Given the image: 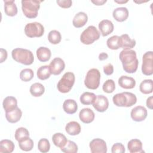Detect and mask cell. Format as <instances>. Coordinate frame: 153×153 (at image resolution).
<instances>
[{
  "mask_svg": "<svg viewBox=\"0 0 153 153\" xmlns=\"http://www.w3.org/2000/svg\"><path fill=\"white\" fill-rule=\"evenodd\" d=\"M119 57L125 72L133 74L137 71L139 62L134 50H123L120 53Z\"/></svg>",
  "mask_w": 153,
  "mask_h": 153,
  "instance_id": "cell-1",
  "label": "cell"
},
{
  "mask_svg": "<svg viewBox=\"0 0 153 153\" xmlns=\"http://www.w3.org/2000/svg\"><path fill=\"white\" fill-rule=\"evenodd\" d=\"M11 56L18 63L25 65H30L34 60L33 54L31 51L22 48H16L12 50Z\"/></svg>",
  "mask_w": 153,
  "mask_h": 153,
  "instance_id": "cell-2",
  "label": "cell"
},
{
  "mask_svg": "<svg viewBox=\"0 0 153 153\" xmlns=\"http://www.w3.org/2000/svg\"><path fill=\"white\" fill-rule=\"evenodd\" d=\"M42 1L37 0L22 1V10L23 14L29 19L36 18Z\"/></svg>",
  "mask_w": 153,
  "mask_h": 153,
  "instance_id": "cell-3",
  "label": "cell"
},
{
  "mask_svg": "<svg viewBox=\"0 0 153 153\" xmlns=\"http://www.w3.org/2000/svg\"><path fill=\"white\" fill-rule=\"evenodd\" d=\"M75 80V77L74 73L71 72H66L57 83V90L62 93H68L72 89Z\"/></svg>",
  "mask_w": 153,
  "mask_h": 153,
  "instance_id": "cell-4",
  "label": "cell"
},
{
  "mask_svg": "<svg viewBox=\"0 0 153 153\" xmlns=\"http://www.w3.org/2000/svg\"><path fill=\"white\" fill-rule=\"evenodd\" d=\"M100 71L96 68L90 69L85 76L84 79V84L87 88L91 90L97 89L100 84Z\"/></svg>",
  "mask_w": 153,
  "mask_h": 153,
  "instance_id": "cell-5",
  "label": "cell"
},
{
  "mask_svg": "<svg viewBox=\"0 0 153 153\" xmlns=\"http://www.w3.org/2000/svg\"><path fill=\"white\" fill-rule=\"evenodd\" d=\"M100 38V32L94 26H88L81 34L80 41L85 45L93 44Z\"/></svg>",
  "mask_w": 153,
  "mask_h": 153,
  "instance_id": "cell-6",
  "label": "cell"
},
{
  "mask_svg": "<svg viewBox=\"0 0 153 153\" xmlns=\"http://www.w3.org/2000/svg\"><path fill=\"white\" fill-rule=\"evenodd\" d=\"M25 33L29 38L41 37L44 33V27L42 25L38 22L27 23L25 27Z\"/></svg>",
  "mask_w": 153,
  "mask_h": 153,
  "instance_id": "cell-7",
  "label": "cell"
},
{
  "mask_svg": "<svg viewBox=\"0 0 153 153\" xmlns=\"http://www.w3.org/2000/svg\"><path fill=\"white\" fill-rule=\"evenodd\" d=\"M142 72L147 76L153 74V53L152 51H147L143 55Z\"/></svg>",
  "mask_w": 153,
  "mask_h": 153,
  "instance_id": "cell-8",
  "label": "cell"
},
{
  "mask_svg": "<svg viewBox=\"0 0 153 153\" xmlns=\"http://www.w3.org/2000/svg\"><path fill=\"white\" fill-rule=\"evenodd\" d=\"M112 101L117 106L129 107L131 97L128 92L125 91L115 94L112 97Z\"/></svg>",
  "mask_w": 153,
  "mask_h": 153,
  "instance_id": "cell-9",
  "label": "cell"
},
{
  "mask_svg": "<svg viewBox=\"0 0 153 153\" xmlns=\"http://www.w3.org/2000/svg\"><path fill=\"white\" fill-rule=\"evenodd\" d=\"M89 146L92 153H106L107 152V146L105 141L100 138L93 139L90 142Z\"/></svg>",
  "mask_w": 153,
  "mask_h": 153,
  "instance_id": "cell-10",
  "label": "cell"
},
{
  "mask_svg": "<svg viewBox=\"0 0 153 153\" xmlns=\"http://www.w3.org/2000/svg\"><path fill=\"white\" fill-rule=\"evenodd\" d=\"M147 110L142 106H137L133 108L130 112L131 119L136 122H140L145 120L147 117Z\"/></svg>",
  "mask_w": 153,
  "mask_h": 153,
  "instance_id": "cell-11",
  "label": "cell"
},
{
  "mask_svg": "<svg viewBox=\"0 0 153 153\" xmlns=\"http://www.w3.org/2000/svg\"><path fill=\"white\" fill-rule=\"evenodd\" d=\"M50 71L52 74L58 75L65 69V63L63 59L59 57L53 59L49 65Z\"/></svg>",
  "mask_w": 153,
  "mask_h": 153,
  "instance_id": "cell-12",
  "label": "cell"
},
{
  "mask_svg": "<svg viewBox=\"0 0 153 153\" xmlns=\"http://www.w3.org/2000/svg\"><path fill=\"white\" fill-rule=\"evenodd\" d=\"M94 108L98 112H103L107 110L109 107V101L108 98L102 95H97L96 99L93 103Z\"/></svg>",
  "mask_w": 153,
  "mask_h": 153,
  "instance_id": "cell-13",
  "label": "cell"
},
{
  "mask_svg": "<svg viewBox=\"0 0 153 153\" xmlns=\"http://www.w3.org/2000/svg\"><path fill=\"white\" fill-rule=\"evenodd\" d=\"M136 40L131 39L127 34H123L119 38L120 48H123L124 50H130L136 45Z\"/></svg>",
  "mask_w": 153,
  "mask_h": 153,
  "instance_id": "cell-14",
  "label": "cell"
},
{
  "mask_svg": "<svg viewBox=\"0 0 153 153\" xmlns=\"http://www.w3.org/2000/svg\"><path fill=\"white\" fill-rule=\"evenodd\" d=\"M94 112L88 108H85L82 109L79 113V118L80 120L85 124L91 123L94 119Z\"/></svg>",
  "mask_w": 153,
  "mask_h": 153,
  "instance_id": "cell-15",
  "label": "cell"
},
{
  "mask_svg": "<svg viewBox=\"0 0 153 153\" xmlns=\"http://www.w3.org/2000/svg\"><path fill=\"white\" fill-rule=\"evenodd\" d=\"M112 16L116 21L123 22L127 19L128 11L126 7H118L114 10Z\"/></svg>",
  "mask_w": 153,
  "mask_h": 153,
  "instance_id": "cell-16",
  "label": "cell"
},
{
  "mask_svg": "<svg viewBox=\"0 0 153 153\" xmlns=\"http://www.w3.org/2000/svg\"><path fill=\"white\" fill-rule=\"evenodd\" d=\"M114 25L109 20H103L99 23V29L103 36H106L114 30Z\"/></svg>",
  "mask_w": 153,
  "mask_h": 153,
  "instance_id": "cell-17",
  "label": "cell"
},
{
  "mask_svg": "<svg viewBox=\"0 0 153 153\" xmlns=\"http://www.w3.org/2000/svg\"><path fill=\"white\" fill-rule=\"evenodd\" d=\"M118 84L123 88L131 89L135 87L136 81L132 77L123 75L118 79Z\"/></svg>",
  "mask_w": 153,
  "mask_h": 153,
  "instance_id": "cell-18",
  "label": "cell"
},
{
  "mask_svg": "<svg viewBox=\"0 0 153 153\" xmlns=\"http://www.w3.org/2000/svg\"><path fill=\"white\" fill-rule=\"evenodd\" d=\"M88 21V16L84 12H79L76 13L72 20V24L74 27L79 28L83 27Z\"/></svg>",
  "mask_w": 153,
  "mask_h": 153,
  "instance_id": "cell-19",
  "label": "cell"
},
{
  "mask_svg": "<svg viewBox=\"0 0 153 153\" xmlns=\"http://www.w3.org/2000/svg\"><path fill=\"white\" fill-rule=\"evenodd\" d=\"M4 2V12L8 16L13 17L17 14V7L14 0H5Z\"/></svg>",
  "mask_w": 153,
  "mask_h": 153,
  "instance_id": "cell-20",
  "label": "cell"
},
{
  "mask_svg": "<svg viewBox=\"0 0 153 153\" xmlns=\"http://www.w3.org/2000/svg\"><path fill=\"white\" fill-rule=\"evenodd\" d=\"M127 148L130 153L144 152L142 149V143L137 139L130 140L127 144Z\"/></svg>",
  "mask_w": 153,
  "mask_h": 153,
  "instance_id": "cell-21",
  "label": "cell"
},
{
  "mask_svg": "<svg viewBox=\"0 0 153 153\" xmlns=\"http://www.w3.org/2000/svg\"><path fill=\"white\" fill-rule=\"evenodd\" d=\"M2 106L5 112L12 111L17 107V100L13 96H7L4 99Z\"/></svg>",
  "mask_w": 153,
  "mask_h": 153,
  "instance_id": "cell-22",
  "label": "cell"
},
{
  "mask_svg": "<svg viewBox=\"0 0 153 153\" xmlns=\"http://www.w3.org/2000/svg\"><path fill=\"white\" fill-rule=\"evenodd\" d=\"M22 116V112L21 109L17 107L12 111L5 112V118L10 123H16L20 120Z\"/></svg>",
  "mask_w": 153,
  "mask_h": 153,
  "instance_id": "cell-23",
  "label": "cell"
},
{
  "mask_svg": "<svg viewBox=\"0 0 153 153\" xmlns=\"http://www.w3.org/2000/svg\"><path fill=\"white\" fill-rule=\"evenodd\" d=\"M36 56L41 62H45L50 60L51 55L50 50L45 47H40L36 50Z\"/></svg>",
  "mask_w": 153,
  "mask_h": 153,
  "instance_id": "cell-24",
  "label": "cell"
},
{
  "mask_svg": "<svg viewBox=\"0 0 153 153\" xmlns=\"http://www.w3.org/2000/svg\"><path fill=\"white\" fill-rule=\"evenodd\" d=\"M66 132L69 135L75 136L80 133L81 128L80 124L76 121H70L65 126Z\"/></svg>",
  "mask_w": 153,
  "mask_h": 153,
  "instance_id": "cell-25",
  "label": "cell"
},
{
  "mask_svg": "<svg viewBox=\"0 0 153 153\" xmlns=\"http://www.w3.org/2000/svg\"><path fill=\"white\" fill-rule=\"evenodd\" d=\"M64 111L68 114H75L78 109V105L75 100L73 99H66L63 103Z\"/></svg>",
  "mask_w": 153,
  "mask_h": 153,
  "instance_id": "cell-26",
  "label": "cell"
},
{
  "mask_svg": "<svg viewBox=\"0 0 153 153\" xmlns=\"http://www.w3.org/2000/svg\"><path fill=\"white\" fill-rule=\"evenodd\" d=\"M66 136L61 133H56L52 136V141L54 145L60 149L64 147L68 142Z\"/></svg>",
  "mask_w": 153,
  "mask_h": 153,
  "instance_id": "cell-27",
  "label": "cell"
},
{
  "mask_svg": "<svg viewBox=\"0 0 153 153\" xmlns=\"http://www.w3.org/2000/svg\"><path fill=\"white\" fill-rule=\"evenodd\" d=\"M153 81L151 79H145L141 82L139 85V90L141 93L145 94H150L152 92Z\"/></svg>",
  "mask_w": 153,
  "mask_h": 153,
  "instance_id": "cell-28",
  "label": "cell"
},
{
  "mask_svg": "<svg viewBox=\"0 0 153 153\" xmlns=\"http://www.w3.org/2000/svg\"><path fill=\"white\" fill-rule=\"evenodd\" d=\"M96 99V96L94 93L86 91L81 95L79 100L82 104L85 105H89L93 104Z\"/></svg>",
  "mask_w": 153,
  "mask_h": 153,
  "instance_id": "cell-29",
  "label": "cell"
},
{
  "mask_svg": "<svg viewBox=\"0 0 153 153\" xmlns=\"http://www.w3.org/2000/svg\"><path fill=\"white\" fill-rule=\"evenodd\" d=\"M29 91L33 96L39 97L44 94L45 88L42 84L39 82H35L31 85Z\"/></svg>",
  "mask_w": 153,
  "mask_h": 153,
  "instance_id": "cell-30",
  "label": "cell"
},
{
  "mask_svg": "<svg viewBox=\"0 0 153 153\" xmlns=\"http://www.w3.org/2000/svg\"><path fill=\"white\" fill-rule=\"evenodd\" d=\"M14 143L10 140L4 139L0 142V152L11 153L14 149Z\"/></svg>",
  "mask_w": 153,
  "mask_h": 153,
  "instance_id": "cell-31",
  "label": "cell"
},
{
  "mask_svg": "<svg viewBox=\"0 0 153 153\" xmlns=\"http://www.w3.org/2000/svg\"><path fill=\"white\" fill-rule=\"evenodd\" d=\"M36 74H37V77L41 80H45L48 79L51 74L49 66L48 65L41 66L38 69Z\"/></svg>",
  "mask_w": 153,
  "mask_h": 153,
  "instance_id": "cell-32",
  "label": "cell"
},
{
  "mask_svg": "<svg viewBox=\"0 0 153 153\" xmlns=\"http://www.w3.org/2000/svg\"><path fill=\"white\" fill-rule=\"evenodd\" d=\"M62 39L60 33L56 30H51L48 35V40L52 44H58Z\"/></svg>",
  "mask_w": 153,
  "mask_h": 153,
  "instance_id": "cell-33",
  "label": "cell"
},
{
  "mask_svg": "<svg viewBox=\"0 0 153 153\" xmlns=\"http://www.w3.org/2000/svg\"><path fill=\"white\" fill-rule=\"evenodd\" d=\"M33 141L29 137L19 142V148L24 151H31L33 148Z\"/></svg>",
  "mask_w": 153,
  "mask_h": 153,
  "instance_id": "cell-34",
  "label": "cell"
},
{
  "mask_svg": "<svg viewBox=\"0 0 153 153\" xmlns=\"http://www.w3.org/2000/svg\"><path fill=\"white\" fill-rule=\"evenodd\" d=\"M14 137L15 139L17 141L20 142L22 140L29 137V131L25 127H19L18 128L14 134Z\"/></svg>",
  "mask_w": 153,
  "mask_h": 153,
  "instance_id": "cell-35",
  "label": "cell"
},
{
  "mask_svg": "<svg viewBox=\"0 0 153 153\" xmlns=\"http://www.w3.org/2000/svg\"><path fill=\"white\" fill-rule=\"evenodd\" d=\"M60 149L65 153H76L78 152V146L74 142L69 140L66 145Z\"/></svg>",
  "mask_w": 153,
  "mask_h": 153,
  "instance_id": "cell-36",
  "label": "cell"
},
{
  "mask_svg": "<svg viewBox=\"0 0 153 153\" xmlns=\"http://www.w3.org/2000/svg\"><path fill=\"white\" fill-rule=\"evenodd\" d=\"M34 76L33 71L29 68L23 69L20 73V78L24 82H28L30 81Z\"/></svg>",
  "mask_w": 153,
  "mask_h": 153,
  "instance_id": "cell-37",
  "label": "cell"
},
{
  "mask_svg": "<svg viewBox=\"0 0 153 153\" xmlns=\"http://www.w3.org/2000/svg\"><path fill=\"white\" fill-rule=\"evenodd\" d=\"M119 38L117 35H114L109 38L106 41L108 47L111 50H118L120 48Z\"/></svg>",
  "mask_w": 153,
  "mask_h": 153,
  "instance_id": "cell-38",
  "label": "cell"
},
{
  "mask_svg": "<svg viewBox=\"0 0 153 153\" xmlns=\"http://www.w3.org/2000/svg\"><path fill=\"white\" fill-rule=\"evenodd\" d=\"M38 148L39 151L42 153H46L48 152L50 148V144L49 140L46 138L41 139L38 141Z\"/></svg>",
  "mask_w": 153,
  "mask_h": 153,
  "instance_id": "cell-39",
  "label": "cell"
},
{
  "mask_svg": "<svg viewBox=\"0 0 153 153\" xmlns=\"http://www.w3.org/2000/svg\"><path fill=\"white\" fill-rule=\"evenodd\" d=\"M103 90L106 93H111L115 89V84L113 79H109L106 80L102 85Z\"/></svg>",
  "mask_w": 153,
  "mask_h": 153,
  "instance_id": "cell-40",
  "label": "cell"
},
{
  "mask_svg": "<svg viewBox=\"0 0 153 153\" xmlns=\"http://www.w3.org/2000/svg\"><path fill=\"white\" fill-rule=\"evenodd\" d=\"M111 152L112 153H124L125 152L124 146L121 143H116L112 145Z\"/></svg>",
  "mask_w": 153,
  "mask_h": 153,
  "instance_id": "cell-41",
  "label": "cell"
},
{
  "mask_svg": "<svg viewBox=\"0 0 153 153\" xmlns=\"http://www.w3.org/2000/svg\"><path fill=\"white\" fill-rule=\"evenodd\" d=\"M59 7L63 8H68L71 7L72 1L71 0H58L56 1Z\"/></svg>",
  "mask_w": 153,
  "mask_h": 153,
  "instance_id": "cell-42",
  "label": "cell"
},
{
  "mask_svg": "<svg viewBox=\"0 0 153 153\" xmlns=\"http://www.w3.org/2000/svg\"><path fill=\"white\" fill-rule=\"evenodd\" d=\"M103 72L106 75H111L114 72V66L111 63H108L103 66Z\"/></svg>",
  "mask_w": 153,
  "mask_h": 153,
  "instance_id": "cell-43",
  "label": "cell"
},
{
  "mask_svg": "<svg viewBox=\"0 0 153 153\" xmlns=\"http://www.w3.org/2000/svg\"><path fill=\"white\" fill-rule=\"evenodd\" d=\"M1 51V59H0V62L1 63H3L7 58V51L5 49H4L2 48H1L0 49Z\"/></svg>",
  "mask_w": 153,
  "mask_h": 153,
  "instance_id": "cell-44",
  "label": "cell"
},
{
  "mask_svg": "<svg viewBox=\"0 0 153 153\" xmlns=\"http://www.w3.org/2000/svg\"><path fill=\"white\" fill-rule=\"evenodd\" d=\"M153 97L152 96H150L149 97L146 102V106L149 108L150 109H152V106H153Z\"/></svg>",
  "mask_w": 153,
  "mask_h": 153,
  "instance_id": "cell-45",
  "label": "cell"
},
{
  "mask_svg": "<svg viewBox=\"0 0 153 153\" xmlns=\"http://www.w3.org/2000/svg\"><path fill=\"white\" fill-rule=\"evenodd\" d=\"M106 0H96V1H93L92 0L91 2L96 5H103L106 2Z\"/></svg>",
  "mask_w": 153,
  "mask_h": 153,
  "instance_id": "cell-46",
  "label": "cell"
},
{
  "mask_svg": "<svg viewBox=\"0 0 153 153\" xmlns=\"http://www.w3.org/2000/svg\"><path fill=\"white\" fill-rule=\"evenodd\" d=\"M108 58V55L107 53H101L100 54H99V59L100 61L106 60Z\"/></svg>",
  "mask_w": 153,
  "mask_h": 153,
  "instance_id": "cell-47",
  "label": "cell"
},
{
  "mask_svg": "<svg viewBox=\"0 0 153 153\" xmlns=\"http://www.w3.org/2000/svg\"><path fill=\"white\" fill-rule=\"evenodd\" d=\"M114 2L118 3V4H125L126 2H128L127 0L126 1H124V0H120V1H118V0H114Z\"/></svg>",
  "mask_w": 153,
  "mask_h": 153,
  "instance_id": "cell-48",
  "label": "cell"
}]
</instances>
